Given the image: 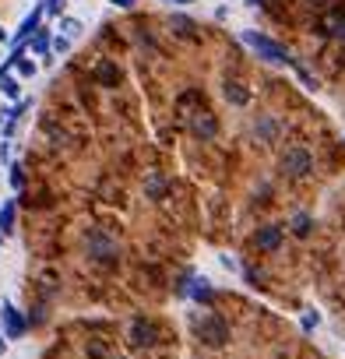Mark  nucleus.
Masks as SVG:
<instances>
[{"label":"nucleus","instance_id":"obj_1","mask_svg":"<svg viewBox=\"0 0 345 359\" xmlns=\"http://www.w3.org/2000/svg\"><path fill=\"white\" fill-rule=\"evenodd\" d=\"M243 43H247V46H254V50H257L264 60H271V64H292L289 50H285V46H278L275 39L261 36V32H243Z\"/></svg>","mask_w":345,"mask_h":359},{"label":"nucleus","instance_id":"obj_2","mask_svg":"<svg viewBox=\"0 0 345 359\" xmlns=\"http://www.w3.org/2000/svg\"><path fill=\"white\" fill-rule=\"evenodd\" d=\"M194 331H198V338H201L205 345H212V348H219V345L229 341V327H226V320L215 317V313H205V317L194 324Z\"/></svg>","mask_w":345,"mask_h":359},{"label":"nucleus","instance_id":"obj_3","mask_svg":"<svg viewBox=\"0 0 345 359\" xmlns=\"http://www.w3.org/2000/svg\"><path fill=\"white\" fill-rule=\"evenodd\" d=\"M282 169H285L289 176H296V180H299V176H306V172L313 169V158H310V151H306V148H299V144H296V148H289V151L282 155Z\"/></svg>","mask_w":345,"mask_h":359},{"label":"nucleus","instance_id":"obj_4","mask_svg":"<svg viewBox=\"0 0 345 359\" xmlns=\"http://www.w3.org/2000/svg\"><path fill=\"white\" fill-rule=\"evenodd\" d=\"M130 341H134V345H155V341H158L155 324H151V320H134V324H130Z\"/></svg>","mask_w":345,"mask_h":359},{"label":"nucleus","instance_id":"obj_5","mask_svg":"<svg viewBox=\"0 0 345 359\" xmlns=\"http://www.w3.org/2000/svg\"><path fill=\"white\" fill-rule=\"evenodd\" d=\"M4 334H8V338H22V334H25V317H22L11 303H4Z\"/></svg>","mask_w":345,"mask_h":359},{"label":"nucleus","instance_id":"obj_6","mask_svg":"<svg viewBox=\"0 0 345 359\" xmlns=\"http://www.w3.org/2000/svg\"><path fill=\"white\" fill-rule=\"evenodd\" d=\"M254 243H257V250H278V243H282V229H278V226H264V229H257Z\"/></svg>","mask_w":345,"mask_h":359},{"label":"nucleus","instance_id":"obj_7","mask_svg":"<svg viewBox=\"0 0 345 359\" xmlns=\"http://www.w3.org/2000/svg\"><path fill=\"white\" fill-rule=\"evenodd\" d=\"M191 127H194V134H198V137H215V130H219V123H215V116H212V113H194Z\"/></svg>","mask_w":345,"mask_h":359},{"label":"nucleus","instance_id":"obj_8","mask_svg":"<svg viewBox=\"0 0 345 359\" xmlns=\"http://www.w3.org/2000/svg\"><path fill=\"white\" fill-rule=\"evenodd\" d=\"M226 99H229L233 106H247V102H250V92H247L240 81H226Z\"/></svg>","mask_w":345,"mask_h":359},{"label":"nucleus","instance_id":"obj_9","mask_svg":"<svg viewBox=\"0 0 345 359\" xmlns=\"http://www.w3.org/2000/svg\"><path fill=\"white\" fill-rule=\"evenodd\" d=\"M324 29H327L334 39H345V15H341V11H331V15L324 18Z\"/></svg>","mask_w":345,"mask_h":359},{"label":"nucleus","instance_id":"obj_10","mask_svg":"<svg viewBox=\"0 0 345 359\" xmlns=\"http://www.w3.org/2000/svg\"><path fill=\"white\" fill-rule=\"evenodd\" d=\"M95 78H99L106 88H116V81H120V71H116L113 64H99V67H95Z\"/></svg>","mask_w":345,"mask_h":359},{"label":"nucleus","instance_id":"obj_11","mask_svg":"<svg viewBox=\"0 0 345 359\" xmlns=\"http://www.w3.org/2000/svg\"><path fill=\"white\" fill-rule=\"evenodd\" d=\"M0 229L4 233L15 229V201H4V208H0Z\"/></svg>","mask_w":345,"mask_h":359},{"label":"nucleus","instance_id":"obj_12","mask_svg":"<svg viewBox=\"0 0 345 359\" xmlns=\"http://www.w3.org/2000/svg\"><path fill=\"white\" fill-rule=\"evenodd\" d=\"M162 191H165V180H162L158 172H151V180H148V194H151V198H162Z\"/></svg>","mask_w":345,"mask_h":359},{"label":"nucleus","instance_id":"obj_13","mask_svg":"<svg viewBox=\"0 0 345 359\" xmlns=\"http://www.w3.org/2000/svg\"><path fill=\"white\" fill-rule=\"evenodd\" d=\"M60 32H64L67 39H74V36L81 32V22H74V18H64V22H60Z\"/></svg>","mask_w":345,"mask_h":359},{"label":"nucleus","instance_id":"obj_14","mask_svg":"<svg viewBox=\"0 0 345 359\" xmlns=\"http://www.w3.org/2000/svg\"><path fill=\"white\" fill-rule=\"evenodd\" d=\"M292 233H296V236H306V233H310V215H296V219H292Z\"/></svg>","mask_w":345,"mask_h":359},{"label":"nucleus","instance_id":"obj_15","mask_svg":"<svg viewBox=\"0 0 345 359\" xmlns=\"http://www.w3.org/2000/svg\"><path fill=\"white\" fill-rule=\"evenodd\" d=\"M18 74H22V78H32V74H36V64H32V60H18Z\"/></svg>","mask_w":345,"mask_h":359},{"label":"nucleus","instance_id":"obj_16","mask_svg":"<svg viewBox=\"0 0 345 359\" xmlns=\"http://www.w3.org/2000/svg\"><path fill=\"white\" fill-rule=\"evenodd\" d=\"M18 92H22V88H18V81H15V78H8V81H4V95H8V99H18Z\"/></svg>","mask_w":345,"mask_h":359},{"label":"nucleus","instance_id":"obj_17","mask_svg":"<svg viewBox=\"0 0 345 359\" xmlns=\"http://www.w3.org/2000/svg\"><path fill=\"white\" fill-rule=\"evenodd\" d=\"M11 184H15V187H22V184H25V176H22V165H11Z\"/></svg>","mask_w":345,"mask_h":359},{"label":"nucleus","instance_id":"obj_18","mask_svg":"<svg viewBox=\"0 0 345 359\" xmlns=\"http://www.w3.org/2000/svg\"><path fill=\"white\" fill-rule=\"evenodd\" d=\"M53 46H57V53H67V46H71V39H67V36H57V43H53Z\"/></svg>","mask_w":345,"mask_h":359},{"label":"nucleus","instance_id":"obj_19","mask_svg":"<svg viewBox=\"0 0 345 359\" xmlns=\"http://www.w3.org/2000/svg\"><path fill=\"white\" fill-rule=\"evenodd\" d=\"M32 50H36V53H43V50H46V36H43V32L36 36V43H32Z\"/></svg>","mask_w":345,"mask_h":359},{"label":"nucleus","instance_id":"obj_20","mask_svg":"<svg viewBox=\"0 0 345 359\" xmlns=\"http://www.w3.org/2000/svg\"><path fill=\"white\" fill-rule=\"evenodd\" d=\"M60 8H64V0H46V11H53V15H57Z\"/></svg>","mask_w":345,"mask_h":359},{"label":"nucleus","instance_id":"obj_21","mask_svg":"<svg viewBox=\"0 0 345 359\" xmlns=\"http://www.w3.org/2000/svg\"><path fill=\"white\" fill-rule=\"evenodd\" d=\"M303 324H306V327H317V313H313V310H310V313H306V317H303Z\"/></svg>","mask_w":345,"mask_h":359},{"label":"nucleus","instance_id":"obj_22","mask_svg":"<svg viewBox=\"0 0 345 359\" xmlns=\"http://www.w3.org/2000/svg\"><path fill=\"white\" fill-rule=\"evenodd\" d=\"M113 4H120V8H130V4H134V0H113Z\"/></svg>","mask_w":345,"mask_h":359},{"label":"nucleus","instance_id":"obj_23","mask_svg":"<svg viewBox=\"0 0 345 359\" xmlns=\"http://www.w3.org/2000/svg\"><path fill=\"white\" fill-rule=\"evenodd\" d=\"M4 39H8V32H4V29H0V43H4Z\"/></svg>","mask_w":345,"mask_h":359},{"label":"nucleus","instance_id":"obj_24","mask_svg":"<svg viewBox=\"0 0 345 359\" xmlns=\"http://www.w3.org/2000/svg\"><path fill=\"white\" fill-rule=\"evenodd\" d=\"M177 4H191V0H177Z\"/></svg>","mask_w":345,"mask_h":359},{"label":"nucleus","instance_id":"obj_25","mask_svg":"<svg viewBox=\"0 0 345 359\" xmlns=\"http://www.w3.org/2000/svg\"><path fill=\"white\" fill-rule=\"evenodd\" d=\"M313 4H327V0H313Z\"/></svg>","mask_w":345,"mask_h":359},{"label":"nucleus","instance_id":"obj_26","mask_svg":"<svg viewBox=\"0 0 345 359\" xmlns=\"http://www.w3.org/2000/svg\"><path fill=\"white\" fill-rule=\"evenodd\" d=\"M250 4H264V0H250Z\"/></svg>","mask_w":345,"mask_h":359}]
</instances>
